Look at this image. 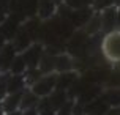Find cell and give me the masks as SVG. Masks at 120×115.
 I'll return each instance as SVG.
<instances>
[{"instance_id":"5b68a950","label":"cell","mask_w":120,"mask_h":115,"mask_svg":"<svg viewBox=\"0 0 120 115\" xmlns=\"http://www.w3.org/2000/svg\"><path fill=\"white\" fill-rule=\"evenodd\" d=\"M38 101H40V96L38 95H35L32 90H25L24 96L21 99V104H19V109L27 110V109H32V107H36L38 106Z\"/></svg>"},{"instance_id":"6da1fadb","label":"cell","mask_w":120,"mask_h":115,"mask_svg":"<svg viewBox=\"0 0 120 115\" xmlns=\"http://www.w3.org/2000/svg\"><path fill=\"white\" fill-rule=\"evenodd\" d=\"M103 49L111 60H120V32L109 33L103 43Z\"/></svg>"},{"instance_id":"8fae6325","label":"cell","mask_w":120,"mask_h":115,"mask_svg":"<svg viewBox=\"0 0 120 115\" xmlns=\"http://www.w3.org/2000/svg\"><path fill=\"white\" fill-rule=\"evenodd\" d=\"M22 115H38V109L36 107H32V109L22 110Z\"/></svg>"},{"instance_id":"e0dca14e","label":"cell","mask_w":120,"mask_h":115,"mask_svg":"<svg viewBox=\"0 0 120 115\" xmlns=\"http://www.w3.org/2000/svg\"><path fill=\"white\" fill-rule=\"evenodd\" d=\"M115 6H117V8L120 6V0H115Z\"/></svg>"},{"instance_id":"7c38bea8","label":"cell","mask_w":120,"mask_h":115,"mask_svg":"<svg viewBox=\"0 0 120 115\" xmlns=\"http://www.w3.org/2000/svg\"><path fill=\"white\" fill-rule=\"evenodd\" d=\"M3 19H5V10H3V5L0 3V22H3Z\"/></svg>"},{"instance_id":"3957f363","label":"cell","mask_w":120,"mask_h":115,"mask_svg":"<svg viewBox=\"0 0 120 115\" xmlns=\"http://www.w3.org/2000/svg\"><path fill=\"white\" fill-rule=\"evenodd\" d=\"M24 90L21 91H14V93H8V96L2 101V107L5 110V114L8 112H14V110H19V104H21V99L24 96Z\"/></svg>"},{"instance_id":"277c9868","label":"cell","mask_w":120,"mask_h":115,"mask_svg":"<svg viewBox=\"0 0 120 115\" xmlns=\"http://www.w3.org/2000/svg\"><path fill=\"white\" fill-rule=\"evenodd\" d=\"M57 3L54 0H40L38 2V14L43 19H49L55 13Z\"/></svg>"},{"instance_id":"4fadbf2b","label":"cell","mask_w":120,"mask_h":115,"mask_svg":"<svg viewBox=\"0 0 120 115\" xmlns=\"http://www.w3.org/2000/svg\"><path fill=\"white\" fill-rule=\"evenodd\" d=\"M93 2H95V0H82L84 6H92V5H93Z\"/></svg>"},{"instance_id":"ba28073f","label":"cell","mask_w":120,"mask_h":115,"mask_svg":"<svg viewBox=\"0 0 120 115\" xmlns=\"http://www.w3.org/2000/svg\"><path fill=\"white\" fill-rule=\"evenodd\" d=\"M112 6H115V0H95L93 5H92V10L100 13V11H106Z\"/></svg>"},{"instance_id":"9a60e30c","label":"cell","mask_w":120,"mask_h":115,"mask_svg":"<svg viewBox=\"0 0 120 115\" xmlns=\"http://www.w3.org/2000/svg\"><path fill=\"white\" fill-rule=\"evenodd\" d=\"M117 25L120 27V6L117 8Z\"/></svg>"},{"instance_id":"2e32d148","label":"cell","mask_w":120,"mask_h":115,"mask_svg":"<svg viewBox=\"0 0 120 115\" xmlns=\"http://www.w3.org/2000/svg\"><path fill=\"white\" fill-rule=\"evenodd\" d=\"M0 115H5V110H3V107H2V103H0Z\"/></svg>"},{"instance_id":"ac0fdd59","label":"cell","mask_w":120,"mask_h":115,"mask_svg":"<svg viewBox=\"0 0 120 115\" xmlns=\"http://www.w3.org/2000/svg\"><path fill=\"white\" fill-rule=\"evenodd\" d=\"M55 3H57V5H59V3H62V2H63V0H54Z\"/></svg>"},{"instance_id":"5bb4252c","label":"cell","mask_w":120,"mask_h":115,"mask_svg":"<svg viewBox=\"0 0 120 115\" xmlns=\"http://www.w3.org/2000/svg\"><path fill=\"white\" fill-rule=\"evenodd\" d=\"M5 115H22V110L19 109V110H14V112H8V114H5Z\"/></svg>"},{"instance_id":"7a4b0ae2","label":"cell","mask_w":120,"mask_h":115,"mask_svg":"<svg viewBox=\"0 0 120 115\" xmlns=\"http://www.w3.org/2000/svg\"><path fill=\"white\" fill-rule=\"evenodd\" d=\"M16 58V49L13 43H6L0 50V73H10L13 61Z\"/></svg>"},{"instance_id":"52a82bcc","label":"cell","mask_w":120,"mask_h":115,"mask_svg":"<svg viewBox=\"0 0 120 115\" xmlns=\"http://www.w3.org/2000/svg\"><path fill=\"white\" fill-rule=\"evenodd\" d=\"M25 68H27L25 58L22 57V55H16V58H14V61H13L11 68H10V73H11L13 76H18V74L25 73Z\"/></svg>"},{"instance_id":"9c48e42d","label":"cell","mask_w":120,"mask_h":115,"mask_svg":"<svg viewBox=\"0 0 120 115\" xmlns=\"http://www.w3.org/2000/svg\"><path fill=\"white\" fill-rule=\"evenodd\" d=\"M71 114H73V104L71 103H65L55 112V115H71Z\"/></svg>"},{"instance_id":"8992f818","label":"cell","mask_w":120,"mask_h":115,"mask_svg":"<svg viewBox=\"0 0 120 115\" xmlns=\"http://www.w3.org/2000/svg\"><path fill=\"white\" fill-rule=\"evenodd\" d=\"M25 84H27V80L22 74H18V76H13L10 77L8 80V93H14V91H21L25 88Z\"/></svg>"},{"instance_id":"30bf717a","label":"cell","mask_w":120,"mask_h":115,"mask_svg":"<svg viewBox=\"0 0 120 115\" xmlns=\"http://www.w3.org/2000/svg\"><path fill=\"white\" fill-rule=\"evenodd\" d=\"M68 8H71V10H79V8H84V3H82V0H63Z\"/></svg>"}]
</instances>
